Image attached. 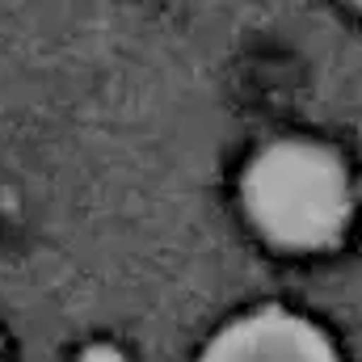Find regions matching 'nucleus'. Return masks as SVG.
Masks as SVG:
<instances>
[{
    "mask_svg": "<svg viewBox=\"0 0 362 362\" xmlns=\"http://www.w3.org/2000/svg\"><path fill=\"white\" fill-rule=\"evenodd\" d=\"M350 173L312 139H278L245 169V211L278 249H325L350 223Z\"/></svg>",
    "mask_w": 362,
    "mask_h": 362,
    "instance_id": "obj_1",
    "label": "nucleus"
},
{
    "mask_svg": "<svg viewBox=\"0 0 362 362\" xmlns=\"http://www.w3.org/2000/svg\"><path fill=\"white\" fill-rule=\"evenodd\" d=\"M354 4H362V0H354Z\"/></svg>",
    "mask_w": 362,
    "mask_h": 362,
    "instance_id": "obj_3",
    "label": "nucleus"
},
{
    "mask_svg": "<svg viewBox=\"0 0 362 362\" xmlns=\"http://www.w3.org/2000/svg\"><path fill=\"white\" fill-rule=\"evenodd\" d=\"M202 362H337V354L312 320L282 308H262L228 325L206 346Z\"/></svg>",
    "mask_w": 362,
    "mask_h": 362,
    "instance_id": "obj_2",
    "label": "nucleus"
}]
</instances>
